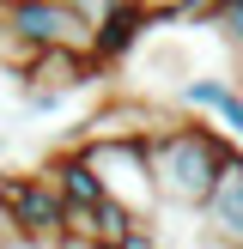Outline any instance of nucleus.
<instances>
[{
  "label": "nucleus",
  "mask_w": 243,
  "mask_h": 249,
  "mask_svg": "<svg viewBox=\"0 0 243 249\" xmlns=\"http://www.w3.org/2000/svg\"><path fill=\"white\" fill-rule=\"evenodd\" d=\"M140 6L152 12L158 24H182V18H189V12H194V0H140Z\"/></svg>",
  "instance_id": "ddd939ff"
},
{
  "label": "nucleus",
  "mask_w": 243,
  "mask_h": 249,
  "mask_svg": "<svg viewBox=\"0 0 243 249\" xmlns=\"http://www.w3.org/2000/svg\"><path fill=\"white\" fill-rule=\"evenodd\" d=\"M97 249H134L128 237H104V243H97Z\"/></svg>",
  "instance_id": "2eb2a0df"
},
{
  "label": "nucleus",
  "mask_w": 243,
  "mask_h": 249,
  "mask_svg": "<svg viewBox=\"0 0 243 249\" xmlns=\"http://www.w3.org/2000/svg\"><path fill=\"white\" fill-rule=\"evenodd\" d=\"M73 146L91 158L104 195L128 201L134 213H146V219L158 213V189H152V164H146V140H73Z\"/></svg>",
  "instance_id": "7ed1b4c3"
},
{
  "label": "nucleus",
  "mask_w": 243,
  "mask_h": 249,
  "mask_svg": "<svg viewBox=\"0 0 243 249\" xmlns=\"http://www.w3.org/2000/svg\"><path fill=\"white\" fill-rule=\"evenodd\" d=\"M176 116L182 109L158 104V97H146V91H116L109 104H97L91 116H85V128L73 134V140H152V134H164Z\"/></svg>",
  "instance_id": "39448f33"
},
{
  "label": "nucleus",
  "mask_w": 243,
  "mask_h": 249,
  "mask_svg": "<svg viewBox=\"0 0 243 249\" xmlns=\"http://www.w3.org/2000/svg\"><path fill=\"white\" fill-rule=\"evenodd\" d=\"M43 177L55 182V195L67 201V213H79V207H91V201H104V182H97V170H91V158L79 152V146H61L55 158L43 164Z\"/></svg>",
  "instance_id": "1a4fd4ad"
},
{
  "label": "nucleus",
  "mask_w": 243,
  "mask_h": 249,
  "mask_svg": "<svg viewBox=\"0 0 243 249\" xmlns=\"http://www.w3.org/2000/svg\"><path fill=\"white\" fill-rule=\"evenodd\" d=\"M182 109H194V116L219 122L225 134H237L243 140V85L237 79H213V73H189V79L176 85Z\"/></svg>",
  "instance_id": "6e6552de"
},
{
  "label": "nucleus",
  "mask_w": 243,
  "mask_h": 249,
  "mask_svg": "<svg viewBox=\"0 0 243 249\" xmlns=\"http://www.w3.org/2000/svg\"><path fill=\"white\" fill-rule=\"evenodd\" d=\"M237 134H225L219 122L182 109L164 134L146 140V164H152V189L158 207H201L219 182V164H225V146Z\"/></svg>",
  "instance_id": "f257e3e1"
},
{
  "label": "nucleus",
  "mask_w": 243,
  "mask_h": 249,
  "mask_svg": "<svg viewBox=\"0 0 243 249\" xmlns=\"http://www.w3.org/2000/svg\"><path fill=\"white\" fill-rule=\"evenodd\" d=\"M158 31V18L140 6V0H122L116 12H104V18L91 24V55L104 61V67H116V61H128L134 49L146 43V36Z\"/></svg>",
  "instance_id": "0eeeda50"
},
{
  "label": "nucleus",
  "mask_w": 243,
  "mask_h": 249,
  "mask_svg": "<svg viewBox=\"0 0 243 249\" xmlns=\"http://www.w3.org/2000/svg\"><path fill=\"white\" fill-rule=\"evenodd\" d=\"M0 6H12V0H0Z\"/></svg>",
  "instance_id": "dca6fc26"
},
{
  "label": "nucleus",
  "mask_w": 243,
  "mask_h": 249,
  "mask_svg": "<svg viewBox=\"0 0 243 249\" xmlns=\"http://www.w3.org/2000/svg\"><path fill=\"white\" fill-rule=\"evenodd\" d=\"M97 79H104V61H97L91 49H73V43L36 49V55L24 61V73H18L31 109H61L73 91H91Z\"/></svg>",
  "instance_id": "f03ea898"
},
{
  "label": "nucleus",
  "mask_w": 243,
  "mask_h": 249,
  "mask_svg": "<svg viewBox=\"0 0 243 249\" xmlns=\"http://www.w3.org/2000/svg\"><path fill=\"white\" fill-rule=\"evenodd\" d=\"M31 55H36V49H31V43H24V36L6 24V6H0V73H12V79H18Z\"/></svg>",
  "instance_id": "f8f14e48"
},
{
  "label": "nucleus",
  "mask_w": 243,
  "mask_h": 249,
  "mask_svg": "<svg viewBox=\"0 0 243 249\" xmlns=\"http://www.w3.org/2000/svg\"><path fill=\"white\" fill-rule=\"evenodd\" d=\"M6 24H12L31 49H55V43L91 49V24H85L67 0H12V6H6Z\"/></svg>",
  "instance_id": "423d86ee"
},
{
  "label": "nucleus",
  "mask_w": 243,
  "mask_h": 249,
  "mask_svg": "<svg viewBox=\"0 0 243 249\" xmlns=\"http://www.w3.org/2000/svg\"><path fill=\"white\" fill-rule=\"evenodd\" d=\"M146 67H152V79L158 85H182V79H189V49H182V43H164V49H152V61H146Z\"/></svg>",
  "instance_id": "9b49d317"
},
{
  "label": "nucleus",
  "mask_w": 243,
  "mask_h": 249,
  "mask_svg": "<svg viewBox=\"0 0 243 249\" xmlns=\"http://www.w3.org/2000/svg\"><path fill=\"white\" fill-rule=\"evenodd\" d=\"M18 243V225H12V207H6V189H0V249Z\"/></svg>",
  "instance_id": "4468645a"
},
{
  "label": "nucleus",
  "mask_w": 243,
  "mask_h": 249,
  "mask_svg": "<svg viewBox=\"0 0 243 249\" xmlns=\"http://www.w3.org/2000/svg\"><path fill=\"white\" fill-rule=\"evenodd\" d=\"M0 189H6V207H12V225H18V243L31 249H49L67 231V201L55 195V182L43 177V170H24V177H0Z\"/></svg>",
  "instance_id": "20e7f679"
},
{
  "label": "nucleus",
  "mask_w": 243,
  "mask_h": 249,
  "mask_svg": "<svg viewBox=\"0 0 243 249\" xmlns=\"http://www.w3.org/2000/svg\"><path fill=\"white\" fill-rule=\"evenodd\" d=\"M207 31H213L219 36V43H225L231 49V55H237L243 61V0H213V6H207Z\"/></svg>",
  "instance_id": "9d476101"
}]
</instances>
